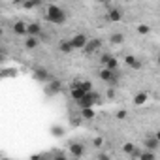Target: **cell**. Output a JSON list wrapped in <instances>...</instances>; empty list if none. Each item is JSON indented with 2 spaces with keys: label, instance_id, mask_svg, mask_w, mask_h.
Wrapping results in <instances>:
<instances>
[{
  "label": "cell",
  "instance_id": "30",
  "mask_svg": "<svg viewBox=\"0 0 160 160\" xmlns=\"http://www.w3.org/2000/svg\"><path fill=\"white\" fill-rule=\"evenodd\" d=\"M106 96H108L109 100H113V98H115V91H113V87H109V89L106 91Z\"/></svg>",
  "mask_w": 160,
  "mask_h": 160
},
{
  "label": "cell",
  "instance_id": "23",
  "mask_svg": "<svg viewBox=\"0 0 160 160\" xmlns=\"http://www.w3.org/2000/svg\"><path fill=\"white\" fill-rule=\"evenodd\" d=\"M136 147H138V145H134V143H130V141H128V143H124V145H122V152L130 156V154L134 152V149H136Z\"/></svg>",
  "mask_w": 160,
  "mask_h": 160
},
{
  "label": "cell",
  "instance_id": "8",
  "mask_svg": "<svg viewBox=\"0 0 160 160\" xmlns=\"http://www.w3.org/2000/svg\"><path fill=\"white\" fill-rule=\"evenodd\" d=\"M106 19L109 21V23H119L121 19H122V10L121 8H109L108 10V13H106Z\"/></svg>",
  "mask_w": 160,
  "mask_h": 160
},
{
  "label": "cell",
  "instance_id": "17",
  "mask_svg": "<svg viewBox=\"0 0 160 160\" xmlns=\"http://www.w3.org/2000/svg\"><path fill=\"white\" fill-rule=\"evenodd\" d=\"M149 100V94L147 92H138V94H134V106H143L145 102Z\"/></svg>",
  "mask_w": 160,
  "mask_h": 160
},
{
  "label": "cell",
  "instance_id": "21",
  "mask_svg": "<svg viewBox=\"0 0 160 160\" xmlns=\"http://www.w3.org/2000/svg\"><path fill=\"white\" fill-rule=\"evenodd\" d=\"M154 156H156V151L147 149V151H141V158L139 160H154Z\"/></svg>",
  "mask_w": 160,
  "mask_h": 160
},
{
  "label": "cell",
  "instance_id": "6",
  "mask_svg": "<svg viewBox=\"0 0 160 160\" xmlns=\"http://www.w3.org/2000/svg\"><path fill=\"white\" fill-rule=\"evenodd\" d=\"M100 49H102V40H100V38H89L87 45L83 47V53H85L87 57H91V55L98 53Z\"/></svg>",
  "mask_w": 160,
  "mask_h": 160
},
{
  "label": "cell",
  "instance_id": "13",
  "mask_svg": "<svg viewBox=\"0 0 160 160\" xmlns=\"http://www.w3.org/2000/svg\"><path fill=\"white\" fill-rule=\"evenodd\" d=\"M143 147H145V149H151V151H158V147H160V139H158L156 136H149V138H145Z\"/></svg>",
  "mask_w": 160,
  "mask_h": 160
},
{
  "label": "cell",
  "instance_id": "18",
  "mask_svg": "<svg viewBox=\"0 0 160 160\" xmlns=\"http://www.w3.org/2000/svg\"><path fill=\"white\" fill-rule=\"evenodd\" d=\"M64 134H66V130L62 124H51V136L53 138H62Z\"/></svg>",
  "mask_w": 160,
  "mask_h": 160
},
{
  "label": "cell",
  "instance_id": "24",
  "mask_svg": "<svg viewBox=\"0 0 160 160\" xmlns=\"http://www.w3.org/2000/svg\"><path fill=\"white\" fill-rule=\"evenodd\" d=\"M79 85H81V89H83L85 92H91V91H94L92 83H91V81H87V79H85V81H79Z\"/></svg>",
  "mask_w": 160,
  "mask_h": 160
},
{
  "label": "cell",
  "instance_id": "15",
  "mask_svg": "<svg viewBox=\"0 0 160 160\" xmlns=\"http://www.w3.org/2000/svg\"><path fill=\"white\" fill-rule=\"evenodd\" d=\"M79 115L83 117V121H92L96 117V111H94V108H83Z\"/></svg>",
  "mask_w": 160,
  "mask_h": 160
},
{
  "label": "cell",
  "instance_id": "29",
  "mask_svg": "<svg viewBox=\"0 0 160 160\" xmlns=\"http://www.w3.org/2000/svg\"><path fill=\"white\" fill-rule=\"evenodd\" d=\"M92 145H94V147H102V145H104V138H100V136L94 138V139H92Z\"/></svg>",
  "mask_w": 160,
  "mask_h": 160
},
{
  "label": "cell",
  "instance_id": "5",
  "mask_svg": "<svg viewBox=\"0 0 160 160\" xmlns=\"http://www.w3.org/2000/svg\"><path fill=\"white\" fill-rule=\"evenodd\" d=\"M45 96H57L62 92V81H58V79H51L49 83H45V89H43Z\"/></svg>",
  "mask_w": 160,
  "mask_h": 160
},
{
  "label": "cell",
  "instance_id": "11",
  "mask_svg": "<svg viewBox=\"0 0 160 160\" xmlns=\"http://www.w3.org/2000/svg\"><path fill=\"white\" fill-rule=\"evenodd\" d=\"M70 154L75 156V158H81V156L85 154V147H83L81 143H77V141H72V143H70Z\"/></svg>",
  "mask_w": 160,
  "mask_h": 160
},
{
  "label": "cell",
  "instance_id": "20",
  "mask_svg": "<svg viewBox=\"0 0 160 160\" xmlns=\"http://www.w3.org/2000/svg\"><path fill=\"white\" fill-rule=\"evenodd\" d=\"M136 32H138L139 36H147V34H151V25L141 23V25H138V27H136Z\"/></svg>",
  "mask_w": 160,
  "mask_h": 160
},
{
  "label": "cell",
  "instance_id": "19",
  "mask_svg": "<svg viewBox=\"0 0 160 160\" xmlns=\"http://www.w3.org/2000/svg\"><path fill=\"white\" fill-rule=\"evenodd\" d=\"M122 42H124V34L122 32H113L109 36V43H113V45H121Z\"/></svg>",
  "mask_w": 160,
  "mask_h": 160
},
{
  "label": "cell",
  "instance_id": "36",
  "mask_svg": "<svg viewBox=\"0 0 160 160\" xmlns=\"http://www.w3.org/2000/svg\"><path fill=\"white\" fill-rule=\"evenodd\" d=\"M156 62H158V66H160V55H158V58H156Z\"/></svg>",
  "mask_w": 160,
  "mask_h": 160
},
{
  "label": "cell",
  "instance_id": "31",
  "mask_svg": "<svg viewBox=\"0 0 160 160\" xmlns=\"http://www.w3.org/2000/svg\"><path fill=\"white\" fill-rule=\"evenodd\" d=\"M130 158H134V160H136V158H141V151L136 147V149H134V152L130 154Z\"/></svg>",
  "mask_w": 160,
  "mask_h": 160
},
{
  "label": "cell",
  "instance_id": "27",
  "mask_svg": "<svg viewBox=\"0 0 160 160\" xmlns=\"http://www.w3.org/2000/svg\"><path fill=\"white\" fill-rule=\"evenodd\" d=\"M81 121H83L81 115H79V117H72V119H70V124H72V126H79V124H81Z\"/></svg>",
  "mask_w": 160,
  "mask_h": 160
},
{
  "label": "cell",
  "instance_id": "34",
  "mask_svg": "<svg viewBox=\"0 0 160 160\" xmlns=\"http://www.w3.org/2000/svg\"><path fill=\"white\" fill-rule=\"evenodd\" d=\"M96 2H100V4H108L109 0H96Z\"/></svg>",
  "mask_w": 160,
  "mask_h": 160
},
{
  "label": "cell",
  "instance_id": "4",
  "mask_svg": "<svg viewBox=\"0 0 160 160\" xmlns=\"http://www.w3.org/2000/svg\"><path fill=\"white\" fill-rule=\"evenodd\" d=\"M32 77L36 79L38 83H42V85H45V83H49L51 79H53V75H51V72L47 70V68H42V66H38V68H34L32 70Z\"/></svg>",
  "mask_w": 160,
  "mask_h": 160
},
{
  "label": "cell",
  "instance_id": "1",
  "mask_svg": "<svg viewBox=\"0 0 160 160\" xmlns=\"http://www.w3.org/2000/svg\"><path fill=\"white\" fill-rule=\"evenodd\" d=\"M43 19H45V23H51V25H64L68 15H66L64 8H60L57 4H49V6H45Z\"/></svg>",
  "mask_w": 160,
  "mask_h": 160
},
{
  "label": "cell",
  "instance_id": "9",
  "mask_svg": "<svg viewBox=\"0 0 160 160\" xmlns=\"http://www.w3.org/2000/svg\"><path fill=\"white\" fill-rule=\"evenodd\" d=\"M124 64L130 70H141V60L136 55H124Z\"/></svg>",
  "mask_w": 160,
  "mask_h": 160
},
{
  "label": "cell",
  "instance_id": "25",
  "mask_svg": "<svg viewBox=\"0 0 160 160\" xmlns=\"http://www.w3.org/2000/svg\"><path fill=\"white\" fill-rule=\"evenodd\" d=\"M15 75H17V70H13V68L2 70V77H15Z\"/></svg>",
  "mask_w": 160,
  "mask_h": 160
},
{
  "label": "cell",
  "instance_id": "16",
  "mask_svg": "<svg viewBox=\"0 0 160 160\" xmlns=\"http://www.w3.org/2000/svg\"><path fill=\"white\" fill-rule=\"evenodd\" d=\"M38 43H40V40H38V36H27V40H25V49H36L38 47Z\"/></svg>",
  "mask_w": 160,
  "mask_h": 160
},
{
  "label": "cell",
  "instance_id": "32",
  "mask_svg": "<svg viewBox=\"0 0 160 160\" xmlns=\"http://www.w3.org/2000/svg\"><path fill=\"white\" fill-rule=\"evenodd\" d=\"M96 158H100V160H108V158H109V154H106V152H100V154H96Z\"/></svg>",
  "mask_w": 160,
  "mask_h": 160
},
{
  "label": "cell",
  "instance_id": "35",
  "mask_svg": "<svg viewBox=\"0 0 160 160\" xmlns=\"http://www.w3.org/2000/svg\"><path fill=\"white\" fill-rule=\"evenodd\" d=\"M154 136H156V138L160 139V130H156V134H154Z\"/></svg>",
  "mask_w": 160,
  "mask_h": 160
},
{
  "label": "cell",
  "instance_id": "26",
  "mask_svg": "<svg viewBox=\"0 0 160 160\" xmlns=\"http://www.w3.org/2000/svg\"><path fill=\"white\" fill-rule=\"evenodd\" d=\"M115 117H117V119H119V121H124V119H126V117H128V111H126V109H119V111H117V115H115Z\"/></svg>",
  "mask_w": 160,
  "mask_h": 160
},
{
  "label": "cell",
  "instance_id": "28",
  "mask_svg": "<svg viewBox=\"0 0 160 160\" xmlns=\"http://www.w3.org/2000/svg\"><path fill=\"white\" fill-rule=\"evenodd\" d=\"M111 57H113V55H109V53H104V55H102V57H100V64H102V66H104V64H106V62H108V60H109V58H111Z\"/></svg>",
  "mask_w": 160,
  "mask_h": 160
},
{
  "label": "cell",
  "instance_id": "33",
  "mask_svg": "<svg viewBox=\"0 0 160 160\" xmlns=\"http://www.w3.org/2000/svg\"><path fill=\"white\" fill-rule=\"evenodd\" d=\"M12 2H13L15 6H23V2H25V0H12Z\"/></svg>",
  "mask_w": 160,
  "mask_h": 160
},
{
  "label": "cell",
  "instance_id": "7",
  "mask_svg": "<svg viewBox=\"0 0 160 160\" xmlns=\"http://www.w3.org/2000/svg\"><path fill=\"white\" fill-rule=\"evenodd\" d=\"M70 42H72V45H73V49H83L85 45H87V42H89V38L85 36V34H73L72 38H70Z\"/></svg>",
  "mask_w": 160,
  "mask_h": 160
},
{
  "label": "cell",
  "instance_id": "2",
  "mask_svg": "<svg viewBox=\"0 0 160 160\" xmlns=\"http://www.w3.org/2000/svg\"><path fill=\"white\" fill-rule=\"evenodd\" d=\"M100 79L106 83V85H109V87H117L119 85V81H121V72L119 70H109V68H102L100 70Z\"/></svg>",
  "mask_w": 160,
  "mask_h": 160
},
{
  "label": "cell",
  "instance_id": "12",
  "mask_svg": "<svg viewBox=\"0 0 160 160\" xmlns=\"http://www.w3.org/2000/svg\"><path fill=\"white\" fill-rule=\"evenodd\" d=\"M27 25H28V23H25V21H15L13 27H12L13 34H15V36H28V32H27Z\"/></svg>",
  "mask_w": 160,
  "mask_h": 160
},
{
  "label": "cell",
  "instance_id": "22",
  "mask_svg": "<svg viewBox=\"0 0 160 160\" xmlns=\"http://www.w3.org/2000/svg\"><path fill=\"white\" fill-rule=\"evenodd\" d=\"M104 66H106V68H109V70H119V60H117L115 57H111Z\"/></svg>",
  "mask_w": 160,
  "mask_h": 160
},
{
  "label": "cell",
  "instance_id": "3",
  "mask_svg": "<svg viewBox=\"0 0 160 160\" xmlns=\"http://www.w3.org/2000/svg\"><path fill=\"white\" fill-rule=\"evenodd\" d=\"M100 102H102V96L96 91H91V92H87L81 100H79V102H75V104L79 106V109H83V108H94Z\"/></svg>",
  "mask_w": 160,
  "mask_h": 160
},
{
  "label": "cell",
  "instance_id": "14",
  "mask_svg": "<svg viewBox=\"0 0 160 160\" xmlns=\"http://www.w3.org/2000/svg\"><path fill=\"white\" fill-rule=\"evenodd\" d=\"M58 51H60L62 55H70V53L75 51V49H73V45H72L70 40H60V43H58Z\"/></svg>",
  "mask_w": 160,
  "mask_h": 160
},
{
  "label": "cell",
  "instance_id": "10",
  "mask_svg": "<svg viewBox=\"0 0 160 160\" xmlns=\"http://www.w3.org/2000/svg\"><path fill=\"white\" fill-rule=\"evenodd\" d=\"M27 32H28V36H38L40 38L43 34V28H42V25L38 21H32V23L27 25Z\"/></svg>",
  "mask_w": 160,
  "mask_h": 160
}]
</instances>
